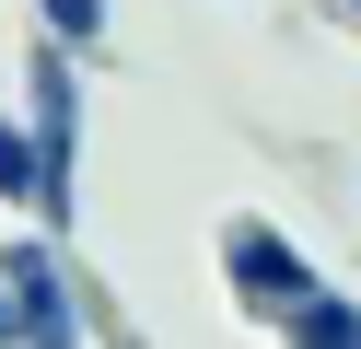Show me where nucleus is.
Instances as JSON below:
<instances>
[{
    "label": "nucleus",
    "mask_w": 361,
    "mask_h": 349,
    "mask_svg": "<svg viewBox=\"0 0 361 349\" xmlns=\"http://www.w3.org/2000/svg\"><path fill=\"white\" fill-rule=\"evenodd\" d=\"M12 105H24V128H35V152H47V163H82L94 93H82V59H71L59 35H35V47H24V70H12Z\"/></svg>",
    "instance_id": "obj_2"
},
{
    "label": "nucleus",
    "mask_w": 361,
    "mask_h": 349,
    "mask_svg": "<svg viewBox=\"0 0 361 349\" xmlns=\"http://www.w3.org/2000/svg\"><path fill=\"white\" fill-rule=\"evenodd\" d=\"M0 349H24V302H12V279H0Z\"/></svg>",
    "instance_id": "obj_6"
},
{
    "label": "nucleus",
    "mask_w": 361,
    "mask_h": 349,
    "mask_svg": "<svg viewBox=\"0 0 361 349\" xmlns=\"http://www.w3.org/2000/svg\"><path fill=\"white\" fill-rule=\"evenodd\" d=\"M35 35H59L71 59H105V23H117V0H24Z\"/></svg>",
    "instance_id": "obj_4"
},
{
    "label": "nucleus",
    "mask_w": 361,
    "mask_h": 349,
    "mask_svg": "<svg viewBox=\"0 0 361 349\" xmlns=\"http://www.w3.org/2000/svg\"><path fill=\"white\" fill-rule=\"evenodd\" d=\"M35 175H47V152H35L24 105H0V209H35Z\"/></svg>",
    "instance_id": "obj_5"
},
{
    "label": "nucleus",
    "mask_w": 361,
    "mask_h": 349,
    "mask_svg": "<svg viewBox=\"0 0 361 349\" xmlns=\"http://www.w3.org/2000/svg\"><path fill=\"white\" fill-rule=\"evenodd\" d=\"M210 256H221L233 314H245V326H268V338H280V326L303 314L314 291H326V268H314V256L291 245V221H268V209H233V221L210 233Z\"/></svg>",
    "instance_id": "obj_1"
},
{
    "label": "nucleus",
    "mask_w": 361,
    "mask_h": 349,
    "mask_svg": "<svg viewBox=\"0 0 361 349\" xmlns=\"http://www.w3.org/2000/svg\"><path fill=\"white\" fill-rule=\"evenodd\" d=\"M280 349H361V291H338V279H326V291L280 326Z\"/></svg>",
    "instance_id": "obj_3"
}]
</instances>
